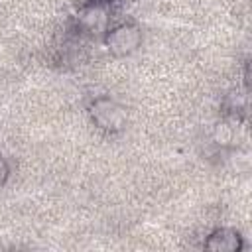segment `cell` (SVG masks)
<instances>
[{
    "label": "cell",
    "mask_w": 252,
    "mask_h": 252,
    "mask_svg": "<svg viewBox=\"0 0 252 252\" xmlns=\"http://www.w3.org/2000/svg\"><path fill=\"white\" fill-rule=\"evenodd\" d=\"M120 0H83L73 16V30L83 37H100L114 24Z\"/></svg>",
    "instance_id": "1"
},
{
    "label": "cell",
    "mask_w": 252,
    "mask_h": 252,
    "mask_svg": "<svg viewBox=\"0 0 252 252\" xmlns=\"http://www.w3.org/2000/svg\"><path fill=\"white\" fill-rule=\"evenodd\" d=\"M89 118L91 122L104 134H120L124 132L126 124H128V112L126 108L112 98L110 94H96L91 98L89 106H87Z\"/></svg>",
    "instance_id": "2"
},
{
    "label": "cell",
    "mask_w": 252,
    "mask_h": 252,
    "mask_svg": "<svg viewBox=\"0 0 252 252\" xmlns=\"http://www.w3.org/2000/svg\"><path fill=\"white\" fill-rule=\"evenodd\" d=\"M142 39H144L142 28L134 22L112 24L102 35V43L112 57H128L136 53L142 45Z\"/></svg>",
    "instance_id": "3"
},
{
    "label": "cell",
    "mask_w": 252,
    "mask_h": 252,
    "mask_svg": "<svg viewBox=\"0 0 252 252\" xmlns=\"http://www.w3.org/2000/svg\"><path fill=\"white\" fill-rule=\"evenodd\" d=\"M203 248L213 252H240L244 248L242 234L232 226H219L203 242Z\"/></svg>",
    "instance_id": "4"
},
{
    "label": "cell",
    "mask_w": 252,
    "mask_h": 252,
    "mask_svg": "<svg viewBox=\"0 0 252 252\" xmlns=\"http://www.w3.org/2000/svg\"><path fill=\"white\" fill-rule=\"evenodd\" d=\"M8 179H10V163H8V159L0 154V191L4 189V185L8 183Z\"/></svg>",
    "instance_id": "5"
}]
</instances>
